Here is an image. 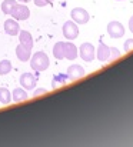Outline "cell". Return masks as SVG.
I'll return each instance as SVG.
<instances>
[{
    "label": "cell",
    "instance_id": "1",
    "mask_svg": "<svg viewBox=\"0 0 133 147\" xmlns=\"http://www.w3.org/2000/svg\"><path fill=\"white\" fill-rule=\"evenodd\" d=\"M79 54V50L77 47L70 42H57L54 46H53V56L57 59V60H62V59H69V60H75Z\"/></svg>",
    "mask_w": 133,
    "mask_h": 147
},
{
    "label": "cell",
    "instance_id": "2",
    "mask_svg": "<svg viewBox=\"0 0 133 147\" xmlns=\"http://www.w3.org/2000/svg\"><path fill=\"white\" fill-rule=\"evenodd\" d=\"M29 61H30V67L36 71H44L50 66L49 56L44 51H36L33 56H30Z\"/></svg>",
    "mask_w": 133,
    "mask_h": 147
},
{
    "label": "cell",
    "instance_id": "3",
    "mask_svg": "<svg viewBox=\"0 0 133 147\" xmlns=\"http://www.w3.org/2000/svg\"><path fill=\"white\" fill-rule=\"evenodd\" d=\"M10 16L13 19H16L17 22L19 20H27L30 17V9L24 3H16L14 7L12 9V11H10Z\"/></svg>",
    "mask_w": 133,
    "mask_h": 147
},
{
    "label": "cell",
    "instance_id": "4",
    "mask_svg": "<svg viewBox=\"0 0 133 147\" xmlns=\"http://www.w3.org/2000/svg\"><path fill=\"white\" fill-rule=\"evenodd\" d=\"M62 32H63V36H64L67 40H75V39H77V36H79L77 23H75L73 20H67V22L63 24Z\"/></svg>",
    "mask_w": 133,
    "mask_h": 147
},
{
    "label": "cell",
    "instance_id": "5",
    "mask_svg": "<svg viewBox=\"0 0 133 147\" xmlns=\"http://www.w3.org/2000/svg\"><path fill=\"white\" fill-rule=\"evenodd\" d=\"M107 34L112 39H120L125 36V26L120 22H110L107 24Z\"/></svg>",
    "mask_w": 133,
    "mask_h": 147
},
{
    "label": "cell",
    "instance_id": "6",
    "mask_svg": "<svg viewBox=\"0 0 133 147\" xmlns=\"http://www.w3.org/2000/svg\"><path fill=\"white\" fill-rule=\"evenodd\" d=\"M70 16H72V20L75 23H79V24H86L89 22V19H90L89 13L83 7H75L70 11Z\"/></svg>",
    "mask_w": 133,
    "mask_h": 147
},
{
    "label": "cell",
    "instance_id": "7",
    "mask_svg": "<svg viewBox=\"0 0 133 147\" xmlns=\"http://www.w3.org/2000/svg\"><path fill=\"white\" fill-rule=\"evenodd\" d=\"M79 54H80V57L85 60V61H93L94 60V57H96V50H94V46L92 45V43H83L82 46H80V49H79Z\"/></svg>",
    "mask_w": 133,
    "mask_h": 147
},
{
    "label": "cell",
    "instance_id": "8",
    "mask_svg": "<svg viewBox=\"0 0 133 147\" xmlns=\"http://www.w3.org/2000/svg\"><path fill=\"white\" fill-rule=\"evenodd\" d=\"M66 74H67V79L70 82H76V80H79L85 76V69L79 64H72L70 67H67Z\"/></svg>",
    "mask_w": 133,
    "mask_h": 147
},
{
    "label": "cell",
    "instance_id": "9",
    "mask_svg": "<svg viewBox=\"0 0 133 147\" xmlns=\"http://www.w3.org/2000/svg\"><path fill=\"white\" fill-rule=\"evenodd\" d=\"M19 82H20V84H22L23 89H26V90H33V89L36 87V82H37V80H36V77H35L32 73L26 71V73H23V74L20 76Z\"/></svg>",
    "mask_w": 133,
    "mask_h": 147
},
{
    "label": "cell",
    "instance_id": "10",
    "mask_svg": "<svg viewBox=\"0 0 133 147\" xmlns=\"http://www.w3.org/2000/svg\"><path fill=\"white\" fill-rule=\"evenodd\" d=\"M32 49H33V46L19 43V46L16 47V56H17V59L20 61H29V59L32 56Z\"/></svg>",
    "mask_w": 133,
    "mask_h": 147
},
{
    "label": "cell",
    "instance_id": "11",
    "mask_svg": "<svg viewBox=\"0 0 133 147\" xmlns=\"http://www.w3.org/2000/svg\"><path fill=\"white\" fill-rule=\"evenodd\" d=\"M4 32H6V34H9V36H17L19 34V32H20V26H19V23H17V20L16 19H7L6 22H4Z\"/></svg>",
    "mask_w": 133,
    "mask_h": 147
},
{
    "label": "cell",
    "instance_id": "12",
    "mask_svg": "<svg viewBox=\"0 0 133 147\" xmlns=\"http://www.w3.org/2000/svg\"><path fill=\"white\" fill-rule=\"evenodd\" d=\"M96 57H97V60L102 61V63L109 61V59H110V47L106 46L102 40H100L99 47H97V50H96Z\"/></svg>",
    "mask_w": 133,
    "mask_h": 147
},
{
    "label": "cell",
    "instance_id": "13",
    "mask_svg": "<svg viewBox=\"0 0 133 147\" xmlns=\"http://www.w3.org/2000/svg\"><path fill=\"white\" fill-rule=\"evenodd\" d=\"M29 98L27 96V90L23 89V87H19V89H14L13 93H12V100L14 103H22V101H26Z\"/></svg>",
    "mask_w": 133,
    "mask_h": 147
},
{
    "label": "cell",
    "instance_id": "14",
    "mask_svg": "<svg viewBox=\"0 0 133 147\" xmlns=\"http://www.w3.org/2000/svg\"><path fill=\"white\" fill-rule=\"evenodd\" d=\"M67 74H56L52 80V89H59L67 83Z\"/></svg>",
    "mask_w": 133,
    "mask_h": 147
},
{
    "label": "cell",
    "instance_id": "15",
    "mask_svg": "<svg viewBox=\"0 0 133 147\" xmlns=\"http://www.w3.org/2000/svg\"><path fill=\"white\" fill-rule=\"evenodd\" d=\"M17 36H19V42H20V43L33 46V37H32V34H30L27 30H20Z\"/></svg>",
    "mask_w": 133,
    "mask_h": 147
},
{
    "label": "cell",
    "instance_id": "16",
    "mask_svg": "<svg viewBox=\"0 0 133 147\" xmlns=\"http://www.w3.org/2000/svg\"><path fill=\"white\" fill-rule=\"evenodd\" d=\"M12 101V93L6 87H0V103L1 104H10Z\"/></svg>",
    "mask_w": 133,
    "mask_h": 147
},
{
    "label": "cell",
    "instance_id": "17",
    "mask_svg": "<svg viewBox=\"0 0 133 147\" xmlns=\"http://www.w3.org/2000/svg\"><path fill=\"white\" fill-rule=\"evenodd\" d=\"M16 3H17V0H3L1 1V11L4 14H10V11L14 7Z\"/></svg>",
    "mask_w": 133,
    "mask_h": 147
},
{
    "label": "cell",
    "instance_id": "18",
    "mask_svg": "<svg viewBox=\"0 0 133 147\" xmlns=\"http://www.w3.org/2000/svg\"><path fill=\"white\" fill-rule=\"evenodd\" d=\"M12 71V63L10 60H1L0 61V76H6Z\"/></svg>",
    "mask_w": 133,
    "mask_h": 147
},
{
    "label": "cell",
    "instance_id": "19",
    "mask_svg": "<svg viewBox=\"0 0 133 147\" xmlns=\"http://www.w3.org/2000/svg\"><path fill=\"white\" fill-rule=\"evenodd\" d=\"M120 57V51L116 49V47H110V59H109V61H112V60H117Z\"/></svg>",
    "mask_w": 133,
    "mask_h": 147
},
{
    "label": "cell",
    "instance_id": "20",
    "mask_svg": "<svg viewBox=\"0 0 133 147\" xmlns=\"http://www.w3.org/2000/svg\"><path fill=\"white\" fill-rule=\"evenodd\" d=\"M123 50H125V53L132 51L133 50V39H128V40L125 42V45H123Z\"/></svg>",
    "mask_w": 133,
    "mask_h": 147
},
{
    "label": "cell",
    "instance_id": "21",
    "mask_svg": "<svg viewBox=\"0 0 133 147\" xmlns=\"http://www.w3.org/2000/svg\"><path fill=\"white\" fill-rule=\"evenodd\" d=\"M46 93H47V90H46V89H42V87H40V89H36V90L33 92V97L42 96V94H46Z\"/></svg>",
    "mask_w": 133,
    "mask_h": 147
},
{
    "label": "cell",
    "instance_id": "22",
    "mask_svg": "<svg viewBox=\"0 0 133 147\" xmlns=\"http://www.w3.org/2000/svg\"><path fill=\"white\" fill-rule=\"evenodd\" d=\"M129 29H130V32L133 33V16L129 19Z\"/></svg>",
    "mask_w": 133,
    "mask_h": 147
},
{
    "label": "cell",
    "instance_id": "23",
    "mask_svg": "<svg viewBox=\"0 0 133 147\" xmlns=\"http://www.w3.org/2000/svg\"><path fill=\"white\" fill-rule=\"evenodd\" d=\"M19 3H29V1H33V0H17Z\"/></svg>",
    "mask_w": 133,
    "mask_h": 147
},
{
    "label": "cell",
    "instance_id": "24",
    "mask_svg": "<svg viewBox=\"0 0 133 147\" xmlns=\"http://www.w3.org/2000/svg\"><path fill=\"white\" fill-rule=\"evenodd\" d=\"M47 1H49V4H52V3H53L54 0H47Z\"/></svg>",
    "mask_w": 133,
    "mask_h": 147
}]
</instances>
